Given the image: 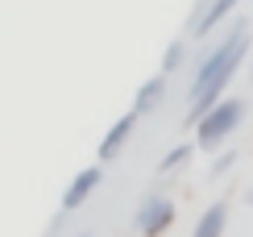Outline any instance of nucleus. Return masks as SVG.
I'll use <instances>...</instances> for the list:
<instances>
[{
	"label": "nucleus",
	"instance_id": "f257e3e1",
	"mask_svg": "<svg viewBox=\"0 0 253 237\" xmlns=\"http://www.w3.org/2000/svg\"><path fill=\"white\" fill-rule=\"evenodd\" d=\"M249 50V29L237 21V29L228 34L208 59H199V71L191 79V104H187V125H199V117H208L220 104V92L228 88V79L237 75L241 59Z\"/></svg>",
	"mask_w": 253,
	"mask_h": 237
},
{
	"label": "nucleus",
	"instance_id": "f03ea898",
	"mask_svg": "<svg viewBox=\"0 0 253 237\" xmlns=\"http://www.w3.org/2000/svg\"><path fill=\"white\" fill-rule=\"evenodd\" d=\"M241 117H245V100H220L208 117H199L195 142H199V146H220V142H224V137L241 125Z\"/></svg>",
	"mask_w": 253,
	"mask_h": 237
},
{
	"label": "nucleus",
	"instance_id": "7ed1b4c3",
	"mask_svg": "<svg viewBox=\"0 0 253 237\" xmlns=\"http://www.w3.org/2000/svg\"><path fill=\"white\" fill-rule=\"evenodd\" d=\"M170 221H174V200L150 196V200H141L133 225H137V237H162L166 229H170Z\"/></svg>",
	"mask_w": 253,
	"mask_h": 237
},
{
	"label": "nucleus",
	"instance_id": "20e7f679",
	"mask_svg": "<svg viewBox=\"0 0 253 237\" xmlns=\"http://www.w3.org/2000/svg\"><path fill=\"white\" fill-rule=\"evenodd\" d=\"M104 183V167H87V171H79L75 175V183H71L67 191H62V212H75L83 200L91 196V191H96Z\"/></svg>",
	"mask_w": 253,
	"mask_h": 237
},
{
	"label": "nucleus",
	"instance_id": "39448f33",
	"mask_svg": "<svg viewBox=\"0 0 253 237\" xmlns=\"http://www.w3.org/2000/svg\"><path fill=\"white\" fill-rule=\"evenodd\" d=\"M137 117H141V113H133V109H129V113H125L117 125L108 129V137L100 142V163H108V158H117V154H121V146L129 142V133L137 129Z\"/></svg>",
	"mask_w": 253,
	"mask_h": 237
},
{
	"label": "nucleus",
	"instance_id": "423d86ee",
	"mask_svg": "<svg viewBox=\"0 0 253 237\" xmlns=\"http://www.w3.org/2000/svg\"><path fill=\"white\" fill-rule=\"evenodd\" d=\"M224 225H228V200H216L204 208V217H199L191 237H224Z\"/></svg>",
	"mask_w": 253,
	"mask_h": 237
},
{
	"label": "nucleus",
	"instance_id": "0eeeda50",
	"mask_svg": "<svg viewBox=\"0 0 253 237\" xmlns=\"http://www.w3.org/2000/svg\"><path fill=\"white\" fill-rule=\"evenodd\" d=\"M233 4H237V0H208V8H204V13H195L187 29H191V34H208V29H212L220 17L233 13Z\"/></svg>",
	"mask_w": 253,
	"mask_h": 237
},
{
	"label": "nucleus",
	"instance_id": "6e6552de",
	"mask_svg": "<svg viewBox=\"0 0 253 237\" xmlns=\"http://www.w3.org/2000/svg\"><path fill=\"white\" fill-rule=\"evenodd\" d=\"M162 88H166V75H154L150 83H145L141 92H137V100H133V113H150L158 100H162Z\"/></svg>",
	"mask_w": 253,
	"mask_h": 237
},
{
	"label": "nucleus",
	"instance_id": "1a4fd4ad",
	"mask_svg": "<svg viewBox=\"0 0 253 237\" xmlns=\"http://www.w3.org/2000/svg\"><path fill=\"white\" fill-rule=\"evenodd\" d=\"M187 158H191V146H187V142H183V146H174V150H170V154H166V158H162V163H158V171H162V175H166V171H178V167H183V163H187Z\"/></svg>",
	"mask_w": 253,
	"mask_h": 237
},
{
	"label": "nucleus",
	"instance_id": "9d476101",
	"mask_svg": "<svg viewBox=\"0 0 253 237\" xmlns=\"http://www.w3.org/2000/svg\"><path fill=\"white\" fill-rule=\"evenodd\" d=\"M183 67V42H174L170 50H166V59H162V75H170V71H178Z\"/></svg>",
	"mask_w": 253,
	"mask_h": 237
},
{
	"label": "nucleus",
	"instance_id": "9b49d317",
	"mask_svg": "<svg viewBox=\"0 0 253 237\" xmlns=\"http://www.w3.org/2000/svg\"><path fill=\"white\" fill-rule=\"evenodd\" d=\"M79 237H87V233H79Z\"/></svg>",
	"mask_w": 253,
	"mask_h": 237
}]
</instances>
